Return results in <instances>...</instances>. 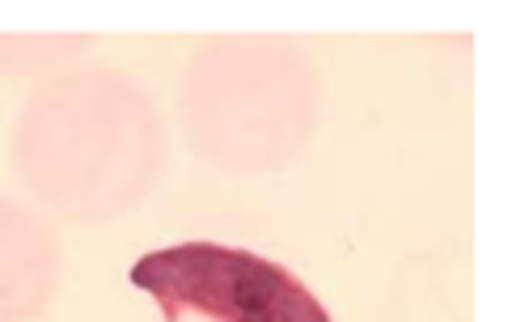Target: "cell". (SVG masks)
Wrapping results in <instances>:
<instances>
[{"label": "cell", "instance_id": "cell-1", "mask_svg": "<svg viewBox=\"0 0 512 322\" xmlns=\"http://www.w3.org/2000/svg\"><path fill=\"white\" fill-rule=\"evenodd\" d=\"M132 284L166 322H335L305 280L254 250L182 242L140 255Z\"/></svg>", "mask_w": 512, "mask_h": 322}]
</instances>
